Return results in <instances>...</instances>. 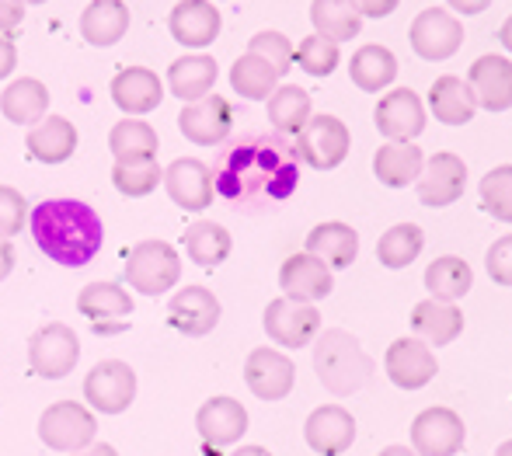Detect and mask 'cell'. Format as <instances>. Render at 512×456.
<instances>
[{"mask_svg":"<svg viewBox=\"0 0 512 456\" xmlns=\"http://www.w3.org/2000/svg\"><path fill=\"white\" fill-rule=\"evenodd\" d=\"M425 168V154L418 143H384L373 157V175L387 188H408L418 182Z\"/></svg>","mask_w":512,"mask_h":456,"instance_id":"30","label":"cell"},{"mask_svg":"<svg viewBox=\"0 0 512 456\" xmlns=\"http://www.w3.org/2000/svg\"><path fill=\"white\" fill-rule=\"evenodd\" d=\"M164 188H168L171 202H178L189 213H203L206 206H213L216 182L209 164L196 161V157H178L164 168Z\"/></svg>","mask_w":512,"mask_h":456,"instance_id":"16","label":"cell"},{"mask_svg":"<svg viewBox=\"0 0 512 456\" xmlns=\"http://www.w3.org/2000/svg\"><path fill=\"white\" fill-rule=\"evenodd\" d=\"M265 335L283 349H304L321 335V314L314 303H297L290 296H276L265 307Z\"/></svg>","mask_w":512,"mask_h":456,"instance_id":"10","label":"cell"},{"mask_svg":"<svg viewBox=\"0 0 512 456\" xmlns=\"http://www.w3.org/2000/svg\"><path fill=\"white\" fill-rule=\"evenodd\" d=\"M216 77H220V67H216L213 56H206V53L178 56L168 67V91L175 94V98H182L185 105H192V101L206 98V94L213 91Z\"/></svg>","mask_w":512,"mask_h":456,"instance_id":"28","label":"cell"},{"mask_svg":"<svg viewBox=\"0 0 512 456\" xmlns=\"http://www.w3.org/2000/svg\"><path fill=\"white\" fill-rule=\"evenodd\" d=\"M35 244L42 255L53 258L56 265L81 269L102 251L105 227L102 216L81 199H46L28 213Z\"/></svg>","mask_w":512,"mask_h":456,"instance_id":"2","label":"cell"},{"mask_svg":"<svg viewBox=\"0 0 512 456\" xmlns=\"http://www.w3.org/2000/svg\"><path fill=\"white\" fill-rule=\"evenodd\" d=\"M0 112H4V119L14 122V126L32 129L35 122H42L49 112L46 84L35 81V77H21V81L7 84V91L0 94Z\"/></svg>","mask_w":512,"mask_h":456,"instance_id":"32","label":"cell"},{"mask_svg":"<svg viewBox=\"0 0 512 456\" xmlns=\"http://www.w3.org/2000/svg\"><path fill=\"white\" fill-rule=\"evenodd\" d=\"M70 456H119V450H115L112 443H91V446H84V450H77Z\"/></svg>","mask_w":512,"mask_h":456,"instance_id":"53","label":"cell"},{"mask_svg":"<svg viewBox=\"0 0 512 456\" xmlns=\"http://www.w3.org/2000/svg\"><path fill=\"white\" fill-rule=\"evenodd\" d=\"M467 429L457 411L450 408H425L411 422V450L418 456H457L464 450Z\"/></svg>","mask_w":512,"mask_h":456,"instance_id":"12","label":"cell"},{"mask_svg":"<svg viewBox=\"0 0 512 456\" xmlns=\"http://www.w3.org/2000/svg\"><path fill=\"white\" fill-rule=\"evenodd\" d=\"M182 244H185V251H189L192 262L203 265V269H216V265H223L230 258V248H234L230 230H223L220 223H213V220L192 223V227L185 230Z\"/></svg>","mask_w":512,"mask_h":456,"instance_id":"38","label":"cell"},{"mask_svg":"<svg viewBox=\"0 0 512 456\" xmlns=\"http://www.w3.org/2000/svg\"><path fill=\"white\" fill-rule=\"evenodd\" d=\"M304 439L314 453L321 456H342L356 443V418L342 404H321L307 415Z\"/></svg>","mask_w":512,"mask_h":456,"instance_id":"20","label":"cell"},{"mask_svg":"<svg viewBox=\"0 0 512 456\" xmlns=\"http://www.w3.org/2000/svg\"><path fill=\"white\" fill-rule=\"evenodd\" d=\"M467 84L474 91V101L485 112H506L512 108V60L502 53H485L471 63Z\"/></svg>","mask_w":512,"mask_h":456,"instance_id":"22","label":"cell"},{"mask_svg":"<svg viewBox=\"0 0 512 456\" xmlns=\"http://www.w3.org/2000/svg\"><path fill=\"white\" fill-rule=\"evenodd\" d=\"M216 192L234 206H283L300 185V157L293 140L279 136H244L220 157L213 175Z\"/></svg>","mask_w":512,"mask_h":456,"instance_id":"1","label":"cell"},{"mask_svg":"<svg viewBox=\"0 0 512 456\" xmlns=\"http://www.w3.org/2000/svg\"><path fill=\"white\" fill-rule=\"evenodd\" d=\"M495 456H512V439H509V443H502L499 450H495Z\"/></svg>","mask_w":512,"mask_h":456,"instance_id":"57","label":"cell"},{"mask_svg":"<svg viewBox=\"0 0 512 456\" xmlns=\"http://www.w3.org/2000/svg\"><path fill=\"white\" fill-rule=\"evenodd\" d=\"M446 4H450L453 11H460V14H481V11H488V7H492V0H446Z\"/></svg>","mask_w":512,"mask_h":456,"instance_id":"51","label":"cell"},{"mask_svg":"<svg viewBox=\"0 0 512 456\" xmlns=\"http://www.w3.org/2000/svg\"><path fill=\"white\" fill-rule=\"evenodd\" d=\"M425 289L432 293V300L457 303L460 296H467L474 289V272L464 258L443 255L425 269Z\"/></svg>","mask_w":512,"mask_h":456,"instance_id":"37","label":"cell"},{"mask_svg":"<svg viewBox=\"0 0 512 456\" xmlns=\"http://www.w3.org/2000/svg\"><path fill=\"white\" fill-rule=\"evenodd\" d=\"M108 147H112L115 161H147V157H157V133L150 122L143 119H122L112 126L108 133Z\"/></svg>","mask_w":512,"mask_h":456,"instance_id":"40","label":"cell"},{"mask_svg":"<svg viewBox=\"0 0 512 456\" xmlns=\"http://www.w3.org/2000/svg\"><path fill=\"white\" fill-rule=\"evenodd\" d=\"M129 32V7L122 0H91L81 14L84 42L98 49H108Z\"/></svg>","mask_w":512,"mask_h":456,"instance_id":"31","label":"cell"},{"mask_svg":"<svg viewBox=\"0 0 512 456\" xmlns=\"http://www.w3.org/2000/svg\"><path fill=\"white\" fill-rule=\"evenodd\" d=\"M14 67H18V49L7 35H0V77H7Z\"/></svg>","mask_w":512,"mask_h":456,"instance_id":"50","label":"cell"},{"mask_svg":"<svg viewBox=\"0 0 512 456\" xmlns=\"http://www.w3.org/2000/svg\"><path fill=\"white\" fill-rule=\"evenodd\" d=\"M293 380H297V366L283 352L269 349V345H262V349H255L244 359V383L262 401H283V397H290Z\"/></svg>","mask_w":512,"mask_h":456,"instance_id":"17","label":"cell"},{"mask_svg":"<svg viewBox=\"0 0 512 456\" xmlns=\"http://www.w3.org/2000/svg\"><path fill=\"white\" fill-rule=\"evenodd\" d=\"M408 321L425 345H450L464 331V314L457 310V303H443V300L415 303Z\"/></svg>","mask_w":512,"mask_h":456,"instance_id":"29","label":"cell"},{"mask_svg":"<svg viewBox=\"0 0 512 456\" xmlns=\"http://www.w3.org/2000/svg\"><path fill=\"white\" fill-rule=\"evenodd\" d=\"M84 401L91 411L122 415L136 401V373L122 359H102L84 376Z\"/></svg>","mask_w":512,"mask_h":456,"instance_id":"9","label":"cell"},{"mask_svg":"<svg viewBox=\"0 0 512 456\" xmlns=\"http://www.w3.org/2000/svg\"><path fill=\"white\" fill-rule=\"evenodd\" d=\"M293 147H297L300 164L314 171H335L349 157L352 136L349 126L335 115H310V122L293 140Z\"/></svg>","mask_w":512,"mask_h":456,"instance_id":"6","label":"cell"},{"mask_svg":"<svg viewBox=\"0 0 512 456\" xmlns=\"http://www.w3.org/2000/svg\"><path fill=\"white\" fill-rule=\"evenodd\" d=\"M248 53L265 56V60H269L272 67H276L283 77L290 74L293 63H297V46H293V42L286 39L283 32H272V28H265V32H258L255 39L248 42Z\"/></svg>","mask_w":512,"mask_h":456,"instance_id":"45","label":"cell"},{"mask_svg":"<svg viewBox=\"0 0 512 456\" xmlns=\"http://www.w3.org/2000/svg\"><path fill=\"white\" fill-rule=\"evenodd\" d=\"M384 369H387V376H391L394 387L418 390L439 373V363L422 338H398V342H391V349H387Z\"/></svg>","mask_w":512,"mask_h":456,"instance_id":"24","label":"cell"},{"mask_svg":"<svg viewBox=\"0 0 512 456\" xmlns=\"http://www.w3.org/2000/svg\"><path fill=\"white\" fill-rule=\"evenodd\" d=\"M418 202L429 209H443L464 195L467 188V164L457 154L443 150V154L425 157V168L418 175Z\"/></svg>","mask_w":512,"mask_h":456,"instance_id":"13","label":"cell"},{"mask_svg":"<svg viewBox=\"0 0 512 456\" xmlns=\"http://www.w3.org/2000/svg\"><path fill=\"white\" fill-rule=\"evenodd\" d=\"M178 126H182L185 140L196 143V147H216L234 129V108H230V101L223 94H206V98L182 108Z\"/></svg>","mask_w":512,"mask_h":456,"instance_id":"14","label":"cell"},{"mask_svg":"<svg viewBox=\"0 0 512 456\" xmlns=\"http://www.w3.org/2000/svg\"><path fill=\"white\" fill-rule=\"evenodd\" d=\"M352 4L363 18H387V14L398 11L401 0H352Z\"/></svg>","mask_w":512,"mask_h":456,"instance_id":"49","label":"cell"},{"mask_svg":"<svg viewBox=\"0 0 512 456\" xmlns=\"http://www.w3.org/2000/svg\"><path fill=\"white\" fill-rule=\"evenodd\" d=\"M349 77L359 91H387L394 84V77H398V56L387 46H380V42L359 46L352 53Z\"/></svg>","mask_w":512,"mask_h":456,"instance_id":"34","label":"cell"},{"mask_svg":"<svg viewBox=\"0 0 512 456\" xmlns=\"http://www.w3.org/2000/svg\"><path fill=\"white\" fill-rule=\"evenodd\" d=\"M408 42L418 60L443 63L464 46V25H460L446 7H425V11H418L415 21H411Z\"/></svg>","mask_w":512,"mask_h":456,"instance_id":"8","label":"cell"},{"mask_svg":"<svg viewBox=\"0 0 512 456\" xmlns=\"http://www.w3.org/2000/svg\"><path fill=\"white\" fill-rule=\"evenodd\" d=\"M429 108L443 126H467L478 112V101H474V91L467 81L460 77H436L429 91Z\"/></svg>","mask_w":512,"mask_h":456,"instance_id":"33","label":"cell"},{"mask_svg":"<svg viewBox=\"0 0 512 456\" xmlns=\"http://www.w3.org/2000/svg\"><path fill=\"white\" fill-rule=\"evenodd\" d=\"M77 310L95 324L98 335L126 331V317L133 314V296L119 282H91L77 293Z\"/></svg>","mask_w":512,"mask_h":456,"instance_id":"19","label":"cell"},{"mask_svg":"<svg viewBox=\"0 0 512 456\" xmlns=\"http://www.w3.org/2000/svg\"><path fill=\"white\" fill-rule=\"evenodd\" d=\"M310 115H314V101L297 84H283L269 94V122L283 136H297L310 122Z\"/></svg>","mask_w":512,"mask_h":456,"instance_id":"39","label":"cell"},{"mask_svg":"<svg viewBox=\"0 0 512 456\" xmlns=\"http://www.w3.org/2000/svg\"><path fill=\"white\" fill-rule=\"evenodd\" d=\"M297 63L310 77H328V74H335V67L342 63V53H338V42L314 32V35H307V39H300Z\"/></svg>","mask_w":512,"mask_h":456,"instance_id":"44","label":"cell"},{"mask_svg":"<svg viewBox=\"0 0 512 456\" xmlns=\"http://www.w3.org/2000/svg\"><path fill=\"white\" fill-rule=\"evenodd\" d=\"M25 147L28 157H35L39 164H63L77 150V126L70 119H63V115H46V119L28 129Z\"/></svg>","mask_w":512,"mask_h":456,"instance_id":"26","label":"cell"},{"mask_svg":"<svg viewBox=\"0 0 512 456\" xmlns=\"http://www.w3.org/2000/svg\"><path fill=\"white\" fill-rule=\"evenodd\" d=\"M164 182V168L157 164V157H147V161H115L112 168V185L119 188L126 199H143L150 195L157 185Z\"/></svg>","mask_w":512,"mask_h":456,"instance_id":"42","label":"cell"},{"mask_svg":"<svg viewBox=\"0 0 512 456\" xmlns=\"http://www.w3.org/2000/svg\"><path fill=\"white\" fill-rule=\"evenodd\" d=\"M314 369L317 380L331 390L335 397H349L363 390L373 376V359L363 352L359 338L352 331L328 328L314 338Z\"/></svg>","mask_w":512,"mask_h":456,"instance_id":"3","label":"cell"},{"mask_svg":"<svg viewBox=\"0 0 512 456\" xmlns=\"http://www.w3.org/2000/svg\"><path fill=\"white\" fill-rule=\"evenodd\" d=\"M485 269H488V275H492V282H499V286H512V234L499 237V241L488 248Z\"/></svg>","mask_w":512,"mask_h":456,"instance_id":"47","label":"cell"},{"mask_svg":"<svg viewBox=\"0 0 512 456\" xmlns=\"http://www.w3.org/2000/svg\"><path fill=\"white\" fill-rule=\"evenodd\" d=\"M28 227V202L18 188L0 185V237L11 241L14 234Z\"/></svg>","mask_w":512,"mask_h":456,"instance_id":"46","label":"cell"},{"mask_svg":"<svg viewBox=\"0 0 512 456\" xmlns=\"http://www.w3.org/2000/svg\"><path fill=\"white\" fill-rule=\"evenodd\" d=\"M310 25H314L317 35L331 42H349L363 32V14L356 11L352 0H314L310 4Z\"/></svg>","mask_w":512,"mask_h":456,"instance_id":"35","label":"cell"},{"mask_svg":"<svg viewBox=\"0 0 512 456\" xmlns=\"http://www.w3.org/2000/svg\"><path fill=\"white\" fill-rule=\"evenodd\" d=\"M25 4H32V7H39V4H46V0H25Z\"/></svg>","mask_w":512,"mask_h":456,"instance_id":"58","label":"cell"},{"mask_svg":"<svg viewBox=\"0 0 512 456\" xmlns=\"http://www.w3.org/2000/svg\"><path fill=\"white\" fill-rule=\"evenodd\" d=\"M499 42L502 46H506V53L512 56V14L506 21H502V28H499Z\"/></svg>","mask_w":512,"mask_h":456,"instance_id":"54","label":"cell"},{"mask_svg":"<svg viewBox=\"0 0 512 456\" xmlns=\"http://www.w3.org/2000/svg\"><path fill=\"white\" fill-rule=\"evenodd\" d=\"M425 248V234L418 223H394L377 241V258L384 269H408Z\"/></svg>","mask_w":512,"mask_h":456,"instance_id":"41","label":"cell"},{"mask_svg":"<svg viewBox=\"0 0 512 456\" xmlns=\"http://www.w3.org/2000/svg\"><path fill=\"white\" fill-rule=\"evenodd\" d=\"M81 359V338L70 324H42L28 338V369L42 380H63L70 369H77Z\"/></svg>","mask_w":512,"mask_h":456,"instance_id":"7","label":"cell"},{"mask_svg":"<svg viewBox=\"0 0 512 456\" xmlns=\"http://www.w3.org/2000/svg\"><path fill=\"white\" fill-rule=\"evenodd\" d=\"M220 300L206 286H185L171 296L168 303V324L185 338H203L220 324Z\"/></svg>","mask_w":512,"mask_h":456,"instance_id":"15","label":"cell"},{"mask_svg":"<svg viewBox=\"0 0 512 456\" xmlns=\"http://www.w3.org/2000/svg\"><path fill=\"white\" fill-rule=\"evenodd\" d=\"M112 101L122 115L129 119H140V115L154 112L164 98V84L161 77L154 74L150 67H126L112 77Z\"/></svg>","mask_w":512,"mask_h":456,"instance_id":"25","label":"cell"},{"mask_svg":"<svg viewBox=\"0 0 512 456\" xmlns=\"http://www.w3.org/2000/svg\"><path fill=\"white\" fill-rule=\"evenodd\" d=\"M230 456H272L265 446H241V450H234Z\"/></svg>","mask_w":512,"mask_h":456,"instance_id":"55","label":"cell"},{"mask_svg":"<svg viewBox=\"0 0 512 456\" xmlns=\"http://www.w3.org/2000/svg\"><path fill=\"white\" fill-rule=\"evenodd\" d=\"M481 209L488 216H495L499 223H512V164L492 168L478 185Z\"/></svg>","mask_w":512,"mask_h":456,"instance_id":"43","label":"cell"},{"mask_svg":"<svg viewBox=\"0 0 512 456\" xmlns=\"http://www.w3.org/2000/svg\"><path fill=\"white\" fill-rule=\"evenodd\" d=\"M182 279V258L168 241H140L126 255V282L143 296H161Z\"/></svg>","mask_w":512,"mask_h":456,"instance_id":"4","label":"cell"},{"mask_svg":"<svg viewBox=\"0 0 512 456\" xmlns=\"http://www.w3.org/2000/svg\"><path fill=\"white\" fill-rule=\"evenodd\" d=\"M380 456H418V453L411 450V446H387V450L380 453Z\"/></svg>","mask_w":512,"mask_h":456,"instance_id":"56","label":"cell"},{"mask_svg":"<svg viewBox=\"0 0 512 456\" xmlns=\"http://www.w3.org/2000/svg\"><path fill=\"white\" fill-rule=\"evenodd\" d=\"M168 28L175 42L196 53V49H206L216 42L223 28V14L213 0H178L168 14Z\"/></svg>","mask_w":512,"mask_h":456,"instance_id":"18","label":"cell"},{"mask_svg":"<svg viewBox=\"0 0 512 456\" xmlns=\"http://www.w3.org/2000/svg\"><path fill=\"white\" fill-rule=\"evenodd\" d=\"M98 436V418L81 401H56L42 411L39 439L56 453H77L91 446Z\"/></svg>","mask_w":512,"mask_h":456,"instance_id":"5","label":"cell"},{"mask_svg":"<svg viewBox=\"0 0 512 456\" xmlns=\"http://www.w3.org/2000/svg\"><path fill=\"white\" fill-rule=\"evenodd\" d=\"M25 0H0V35L14 32L25 21Z\"/></svg>","mask_w":512,"mask_h":456,"instance_id":"48","label":"cell"},{"mask_svg":"<svg viewBox=\"0 0 512 456\" xmlns=\"http://www.w3.org/2000/svg\"><path fill=\"white\" fill-rule=\"evenodd\" d=\"M373 122H377L380 136H384L387 143H415L429 119H425V105H422V98H418V91L391 88L377 101Z\"/></svg>","mask_w":512,"mask_h":456,"instance_id":"11","label":"cell"},{"mask_svg":"<svg viewBox=\"0 0 512 456\" xmlns=\"http://www.w3.org/2000/svg\"><path fill=\"white\" fill-rule=\"evenodd\" d=\"M279 286L290 300L297 303H317L324 296H331L335 289V275H331L328 265L321 262L310 251H300V255H290L279 269Z\"/></svg>","mask_w":512,"mask_h":456,"instance_id":"23","label":"cell"},{"mask_svg":"<svg viewBox=\"0 0 512 456\" xmlns=\"http://www.w3.org/2000/svg\"><path fill=\"white\" fill-rule=\"evenodd\" d=\"M11 272H14V248H11V241L0 237V282H4Z\"/></svg>","mask_w":512,"mask_h":456,"instance_id":"52","label":"cell"},{"mask_svg":"<svg viewBox=\"0 0 512 456\" xmlns=\"http://www.w3.org/2000/svg\"><path fill=\"white\" fill-rule=\"evenodd\" d=\"M307 251L321 258L331 272L349 269V265L356 262V255H359V234L342 220L317 223V227L307 234Z\"/></svg>","mask_w":512,"mask_h":456,"instance_id":"27","label":"cell"},{"mask_svg":"<svg viewBox=\"0 0 512 456\" xmlns=\"http://www.w3.org/2000/svg\"><path fill=\"white\" fill-rule=\"evenodd\" d=\"M279 77L283 74H279L265 56L244 53L241 60H234V67H230V88L248 101H269V94L279 88Z\"/></svg>","mask_w":512,"mask_h":456,"instance_id":"36","label":"cell"},{"mask_svg":"<svg viewBox=\"0 0 512 456\" xmlns=\"http://www.w3.org/2000/svg\"><path fill=\"white\" fill-rule=\"evenodd\" d=\"M196 432L206 443V450L234 446L248 432V408L234 397H209L196 411Z\"/></svg>","mask_w":512,"mask_h":456,"instance_id":"21","label":"cell"}]
</instances>
